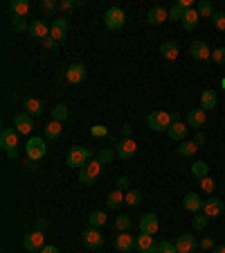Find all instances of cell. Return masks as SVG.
I'll list each match as a JSON object with an SVG mask.
<instances>
[{
	"mask_svg": "<svg viewBox=\"0 0 225 253\" xmlns=\"http://www.w3.org/2000/svg\"><path fill=\"white\" fill-rule=\"evenodd\" d=\"M0 145H2V149L9 158H18V131L16 129H2Z\"/></svg>",
	"mask_w": 225,
	"mask_h": 253,
	"instance_id": "cell-1",
	"label": "cell"
},
{
	"mask_svg": "<svg viewBox=\"0 0 225 253\" xmlns=\"http://www.w3.org/2000/svg\"><path fill=\"white\" fill-rule=\"evenodd\" d=\"M147 125L153 131H169V126L173 125L171 113H167V111H153L151 116L147 118Z\"/></svg>",
	"mask_w": 225,
	"mask_h": 253,
	"instance_id": "cell-2",
	"label": "cell"
},
{
	"mask_svg": "<svg viewBox=\"0 0 225 253\" xmlns=\"http://www.w3.org/2000/svg\"><path fill=\"white\" fill-rule=\"evenodd\" d=\"M99 172H101V163L95 158V161H88L86 163V168L79 169V181L84 185H93L95 181L99 179Z\"/></svg>",
	"mask_w": 225,
	"mask_h": 253,
	"instance_id": "cell-3",
	"label": "cell"
},
{
	"mask_svg": "<svg viewBox=\"0 0 225 253\" xmlns=\"http://www.w3.org/2000/svg\"><path fill=\"white\" fill-rule=\"evenodd\" d=\"M90 161V149L81 147V145H74L68 152V168H86V163Z\"/></svg>",
	"mask_w": 225,
	"mask_h": 253,
	"instance_id": "cell-4",
	"label": "cell"
},
{
	"mask_svg": "<svg viewBox=\"0 0 225 253\" xmlns=\"http://www.w3.org/2000/svg\"><path fill=\"white\" fill-rule=\"evenodd\" d=\"M25 152H27V156H30V161H41L47 154L45 138H30L25 145Z\"/></svg>",
	"mask_w": 225,
	"mask_h": 253,
	"instance_id": "cell-5",
	"label": "cell"
},
{
	"mask_svg": "<svg viewBox=\"0 0 225 253\" xmlns=\"http://www.w3.org/2000/svg\"><path fill=\"white\" fill-rule=\"evenodd\" d=\"M104 23L108 30H122L126 25V14L120 9V7H110L104 14Z\"/></svg>",
	"mask_w": 225,
	"mask_h": 253,
	"instance_id": "cell-6",
	"label": "cell"
},
{
	"mask_svg": "<svg viewBox=\"0 0 225 253\" xmlns=\"http://www.w3.org/2000/svg\"><path fill=\"white\" fill-rule=\"evenodd\" d=\"M23 247L27 249V251H43V247H45V235H43V231H32L25 235V240H23Z\"/></svg>",
	"mask_w": 225,
	"mask_h": 253,
	"instance_id": "cell-7",
	"label": "cell"
},
{
	"mask_svg": "<svg viewBox=\"0 0 225 253\" xmlns=\"http://www.w3.org/2000/svg\"><path fill=\"white\" fill-rule=\"evenodd\" d=\"M84 244L88 249H95V251L104 247V235L99 233V228H95V226L86 228V231H84Z\"/></svg>",
	"mask_w": 225,
	"mask_h": 253,
	"instance_id": "cell-8",
	"label": "cell"
},
{
	"mask_svg": "<svg viewBox=\"0 0 225 253\" xmlns=\"http://www.w3.org/2000/svg\"><path fill=\"white\" fill-rule=\"evenodd\" d=\"M189 54H192V59H196V61H210L212 59V50L205 41L192 43V45H189Z\"/></svg>",
	"mask_w": 225,
	"mask_h": 253,
	"instance_id": "cell-9",
	"label": "cell"
},
{
	"mask_svg": "<svg viewBox=\"0 0 225 253\" xmlns=\"http://www.w3.org/2000/svg\"><path fill=\"white\" fill-rule=\"evenodd\" d=\"M50 30H52V32H50V37H52L54 41L61 43L63 39L68 37V32H70V23L65 21V18H54L52 25H50Z\"/></svg>",
	"mask_w": 225,
	"mask_h": 253,
	"instance_id": "cell-10",
	"label": "cell"
},
{
	"mask_svg": "<svg viewBox=\"0 0 225 253\" xmlns=\"http://www.w3.org/2000/svg\"><path fill=\"white\" fill-rule=\"evenodd\" d=\"M135 152H137V142L133 140V138H122L120 142H117V149H115V154L120 158H133L135 156Z\"/></svg>",
	"mask_w": 225,
	"mask_h": 253,
	"instance_id": "cell-11",
	"label": "cell"
},
{
	"mask_svg": "<svg viewBox=\"0 0 225 253\" xmlns=\"http://www.w3.org/2000/svg\"><path fill=\"white\" fill-rule=\"evenodd\" d=\"M176 251L178 253H194L196 247H198V242H196V237L194 235H189V233H185V235H180L178 240H176Z\"/></svg>",
	"mask_w": 225,
	"mask_h": 253,
	"instance_id": "cell-12",
	"label": "cell"
},
{
	"mask_svg": "<svg viewBox=\"0 0 225 253\" xmlns=\"http://www.w3.org/2000/svg\"><path fill=\"white\" fill-rule=\"evenodd\" d=\"M50 27H47V23L45 21H41V18H36V21H32L30 23V34L34 39H36V41H45L47 37H50Z\"/></svg>",
	"mask_w": 225,
	"mask_h": 253,
	"instance_id": "cell-13",
	"label": "cell"
},
{
	"mask_svg": "<svg viewBox=\"0 0 225 253\" xmlns=\"http://www.w3.org/2000/svg\"><path fill=\"white\" fill-rule=\"evenodd\" d=\"M65 79H68V84H81L86 79V66H81V63H72V66H68V70H65Z\"/></svg>",
	"mask_w": 225,
	"mask_h": 253,
	"instance_id": "cell-14",
	"label": "cell"
},
{
	"mask_svg": "<svg viewBox=\"0 0 225 253\" xmlns=\"http://www.w3.org/2000/svg\"><path fill=\"white\" fill-rule=\"evenodd\" d=\"M14 129L18 133H32V129H34V125H32V116L30 113H25V111H23V113H18V116L14 118Z\"/></svg>",
	"mask_w": 225,
	"mask_h": 253,
	"instance_id": "cell-15",
	"label": "cell"
},
{
	"mask_svg": "<svg viewBox=\"0 0 225 253\" xmlns=\"http://www.w3.org/2000/svg\"><path fill=\"white\" fill-rule=\"evenodd\" d=\"M158 228H160V221H158V215H153V212H147V215L140 219V231L142 233L153 235V233H158Z\"/></svg>",
	"mask_w": 225,
	"mask_h": 253,
	"instance_id": "cell-16",
	"label": "cell"
},
{
	"mask_svg": "<svg viewBox=\"0 0 225 253\" xmlns=\"http://www.w3.org/2000/svg\"><path fill=\"white\" fill-rule=\"evenodd\" d=\"M135 249L140 253H158V244L153 242V235H147V233H142L135 240Z\"/></svg>",
	"mask_w": 225,
	"mask_h": 253,
	"instance_id": "cell-17",
	"label": "cell"
},
{
	"mask_svg": "<svg viewBox=\"0 0 225 253\" xmlns=\"http://www.w3.org/2000/svg\"><path fill=\"white\" fill-rule=\"evenodd\" d=\"M203 204H205V199H200L196 192H187V195H185V199H183V206L187 208L189 212H194V215L203 211Z\"/></svg>",
	"mask_w": 225,
	"mask_h": 253,
	"instance_id": "cell-18",
	"label": "cell"
},
{
	"mask_svg": "<svg viewBox=\"0 0 225 253\" xmlns=\"http://www.w3.org/2000/svg\"><path fill=\"white\" fill-rule=\"evenodd\" d=\"M223 211H225V204L221 199H205L203 212L207 217H219V215H223Z\"/></svg>",
	"mask_w": 225,
	"mask_h": 253,
	"instance_id": "cell-19",
	"label": "cell"
},
{
	"mask_svg": "<svg viewBox=\"0 0 225 253\" xmlns=\"http://www.w3.org/2000/svg\"><path fill=\"white\" fill-rule=\"evenodd\" d=\"M115 247H117V251H122V253L133 251V249H135V237L129 235V231L120 233V235L115 237Z\"/></svg>",
	"mask_w": 225,
	"mask_h": 253,
	"instance_id": "cell-20",
	"label": "cell"
},
{
	"mask_svg": "<svg viewBox=\"0 0 225 253\" xmlns=\"http://www.w3.org/2000/svg\"><path fill=\"white\" fill-rule=\"evenodd\" d=\"M198 23H200V16H198V11H196V7H192V9L185 11L183 21H180V25H183V30L192 32L194 27H198Z\"/></svg>",
	"mask_w": 225,
	"mask_h": 253,
	"instance_id": "cell-21",
	"label": "cell"
},
{
	"mask_svg": "<svg viewBox=\"0 0 225 253\" xmlns=\"http://www.w3.org/2000/svg\"><path fill=\"white\" fill-rule=\"evenodd\" d=\"M205 120H207V111H203V109H192L187 113V126L198 129V126L205 125Z\"/></svg>",
	"mask_w": 225,
	"mask_h": 253,
	"instance_id": "cell-22",
	"label": "cell"
},
{
	"mask_svg": "<svg viewBox=\"0 0 225 253\" xmlns=\"http://www.w3.org/2000/svg\"><path fill=\"white\" fill-rule=\"evenodd\" d=\"M147 21H149V25H160V23L169 21V11L164 7H153V9H149Z\"/></svg>",
	"mask_w": 225,
	"mask_h": 253,
	"instance_id": "cell-23",
	"label": "cell"
},
{
	"mask_svg": "<svg viewBox=\"0 0 225 253\" xmlns=\"http://www.w3.org/2000/svg\"><path fill=\"white\" fill-rule=\"evenodd\" d=\"M160 54H162V59H167V61H176L178 54H180V47L173 41H167V43L160 45Z\"/></svg>",
	"mask_w": 225,
	"mask_h": 253,
	"instance_id": "cell-24",
	"label": "cell"
},
{
	"mask_svg": "<svg viewBox=\"0 0 225 253\" xmlns=\"http://www.w3.org/2000/svg\"><path fill=\"white\" fill-rule=\"evenodd\" d=\"M30 0H11L9 2V9H11V14L16 16V18H25L27 16V11H30Z\"/></svg>",
	"mask_w": 225,
	"mask_h": 253,
	"instance_id": "cell-25",
	"label": "cell"
},
{
	"mask_svg": "<svg viewBox=\"0 0 225 253\" xmlns=\"http://www.w3.org/2000/svg\"><path fill=\"white\" fill-rule=\"evenodd\" d=\"M169 138L171 140H185L187 138V133H189V126L187 125H183V122H173L171 126H169Z\"/></svg>",
	"mask_w": 225,
	"mask_h": 253,
	"instance_id": "cell-26",
	"label": "cell"
},
{
	"mask_svg": "<svg viewBox=\"0 0 225 253\" xmlns=\"http://www.w3.org/2000/svg\"><path fill=\"white\" fill-rule=\"evenodd\" d=\"M61 131H63V126H61V122H57V120L47 122V125L43 126V136H45V140H57V138L61 136Z\"/></svg>",
	"mask_w": 225,
	"mask_h": 253,
	"instance_id": "cell-27",
	"label": "cell"
},
{
	"mask_svg": "<svg viewBox=\"0 0 225 253\" xmlns=\"http://www.w3.org/2000/svg\"><path fill=\"white\" fill-rule=\"evenodd\" d=\"M216 104H219V97H216L214 90H203V95H200V109L203 111H210V109H216Z\"/></svg>",
	"mask_w": 225,
	"mask_h": 253,
	"instance_id": "cell-28",
	"label": "cell"
},
{
	"mask_svg": "<svg viewBox=\"0 0 225 253\" xmlns=\"http://www.w3.org/2000/svg\"><path fill=\"white\" fill-rule=\"evenodd\" d=\"M124 195H126V192H122V190H113V192L106 197V206H108L110 211H117L122 204H126Z\"/></svg>",
	"mask_w": 225,
	"mask_h": 253,
	"instance_id": "cell-29",
	"label": "cell"
},
{
	"mask_svg": "<svg viewBox=\"0 0 225 253\" xmlns=\"http://www.w3.org/2000/svg\"><path fill=\"white\" fill-rule=\"evenodd\" d=\"M43 111H45V104H43L41 100H36V97L25 100V113H30V116H41Z\"/></svg>",
	"mask_w": 225,
	"mask_h": 253,
	"instance_id": "cell-30",
	"label": "cell"
},
{
	"mask_svg": "<svg viewBox=\"0 0 225 253\" xmlns=\"http://www.w3.org/2000/svg\"><path fill=\"white\" fill-rule=\"evenodd\" d=\"M68 118H70V109L65 104H57L52 109V120H57V122H61V125H63Z\"/></svg>",
	"mask_w": 225,
	"mask_h": 253,
	"instance_id": "cell-31",
	"label": "cell"
},
{
	"mask_svg": "<svg viewBox=\"0 0 225 253\" xmlns=\"http://www.w3.org/2000/svg\"><path fill=\"white\" fill-rule=\"evenodd\" d=\"M196 11H198L200 18H212V16H214V9H212L210 0H200L198 5H196Z\"/></svg>",
	"mask_w": 225,
	"mask_h": 253,
	"instance_id": "cell-32",
	"label": "cell"
},
{
	"mask_svg": "<svg viewBox=\"0 0 225 253\" xmlns=\"http://www.w3.org/2000/svg\"><path fill=\"white\" fill-rule=\"evenodd\" d=\"M192 224H194L196 231H205V228H207V224H210V217L200 211V212H196V215L192 217Z\"/></svg>",
	"mask_w": 225,
	"mask_h": 253,
	"instance_id": "cell-33",
	"label": "cell"
},
{
	"mask_svg": "<svg viewBox=\"0 0 225 253\" xmlns=\"http://www.w3.org/2000/svg\"><path fill=\"white\" fill-rule=\"evenodd\" d=\"M198 152V145H196L194 140H189V142H183V145H178V154L180 156H194V154Z\"/></svg>",
	"mask_w": 225,
	"mask_h": 253,
	"instance_id": "cell-34",
	"label": "cell"
},
{
	"mask_svg": "<svg viewBox=\"0 0 225 253\" xmlns=\"http://www.w3.org/2000/svg\"><path fill=\"white\" fill-rule=\"evenodd\" d=\"M207 172H210V165L205 163V161H196V163H192V174H194V176L203 179V176H207Z\"/></svg>",
	"mask_w": 225,
	"mask_h": 253,
	"instance_id": "cell-35",
	"label": "cell"
},
{
	"mask_svg": "<svg viewBox=\"0 0 225 253\" xmlns=\"http://www.w3.org/2000/svg\"><path fill=\"white\" fill-rule=\"evenodd\" d=\"M88 221H90V226L99 228V226H104V224H106V215L101 211H93L88 215Z\"/></svg>",
	"mask_w": 225,
	"mask_h": 253,
	"instance_id": "cell-36",
	"label": "cell"
},
{
	"mask_svg": "<svg viewBox=\"0 0 225 253\" xmlns=\"http://www.w3.org/2000/svg\"><path fill=\"white\" fill-rule=\"evenodd\" d=\"M198 185H200V190H203L205 195H210V197H212V192L216 190V183H214V179H212V176H203V179L198 181Z\"/></svg>",
	"mask_w": 225,
	"mask_h": 253,
	"instance_id": "cell-37",
	"label": "cell"
},
{
	"mask_svg": "<svg viewBox=\"0 0 225 253\" xmlns=\"http://www.w3.org/2000/svg\"><path fill=\"white\" fill-rule=\"evenodd\" d=\"M113 158H115V152H113V149H106V147L97 154V161H99L101 165H110L113 163Z\"/></svg>",
	"mask_w": 225,
	"mask_h": 253,
	"instance_id": "cell-38",
	"label": "cell"
},
{
	"mask_svg": "<svg viewBox=\"0 0 225 253\" xmlns=\"http://www.w3.org/2000/svg\"><path fill=\"white\" fill-rule=\"evenodd\" d=\"M124 199H126V204L129 206H140V201H142V195H140V190H129L124 195Z\"/></svg>",
	"mask_w": 225,
	"mask_h": 253,
	"instance_id": "cell-39",
	"label": "cell"
},
{
	"mask_svg": "<svg viewBox=\"0 0 225 253\" xmlns=\"http://www.w3.org/2000/svg\"><path fill=\"white\" fill-rule=\"evenodd\" d=\"M185 11H187V9H185V7H180L178 2H176V5L169 9V21H173V23H176V21H183Z\"/></svg>",
	"mask_w": 225,
	"mask_h": 253,
	"instance_id": "cell-40",
	"label": "cell"
},
{
	"mask_svg": "<svg viewBox=\"0 0 225 253\" xmlns=\"http://www.w3.org/2000/svg\"><path fill=\"white\" fill-rule=\"evenodd\" d=\"M212 25H214L219 32H225V11H214V16H212Z\"/></svg>",
	"mask_w": 225,
	"mask_h": 253,
	"instance_id": "cell-41",
	"label": "cell"
},
{
	"mask_svg": "<svg viewBox=\"0 0 225 253\" xmlns=\"http://www.w3.org/2000/svg\"><path fill=\"white\" fill-rule=\"evenodd\" d=\"M115 228H117V231H120V233H126V231H129V228H131V217L120 215V217H117V219H115Z\"/></svg>",
	"mask_w": 225,
	"mask_h": 253,
	"instance_id": "cell-42",
	"label": "cell"
},
{
	"mask_svg": "<svg viewBox=\"0 0 225 253\" xmlns=\"http://www.w3.org/2000/svg\"><path fill=\"white\" fill-rule=\"evenodd\" d=\"M11 25H14L16 32H30V23H27L25 18H14V21H11Z\"/></svg>",
	"mask_w": 225,
	"mask_h": 253,
	"instance_id": "cell-43",
	"label": "cell"
},
{
	"mask_svg": "<svg viewBox=\"0 0 225 253\" xmlns=\"http://www.w3.org/2000/svg\"><path fill=\"white\" fill-rule=\"evenodd\" d=\"M115 185H117L115 190H122V192H129V190H131V179H129V176H120V179L115 181Z\"/></svg>",
	"mask_w": 225,
	"mask_h": 253,
	"instance_id": "cell-44",
	"label": "cell"
},
{
	"mask_svg": "<svg viewBox=\"0 0 225 253\" xmlns=\"http://www.w3.org/2000/svg\"><path fill=\"white\" fill-rule=\"evenodd\" d=\"M90 133L95 138H104V136H108V129L104 125H95V126H90Z\"/></svg>",
	"mask_w": 225,
	"mask_h": 253,
	"instance_id": "cell-45",
	"label": "cell"
},
{
	"mask_svg": "<svg viewBox=\"0 0 225 253\" xmlns=\"http://www.w3.org/2000/svg\"><path fill=\"white\" fill-rule=\"evenodd\" d=\"M57 7H59V2H54V0H43V2H41V11H43V14H52Z\"/></svg>",
	"mask_w": 225,
	"mask_h": 253,
	"instance_id": "cell-46",
	"label": "cell"
},
{
	"mask_svg": "<svg viewBox=\"0 0 225 253\" xmlns=\"http://www.w3.org/2000/svg\"><path fill=\"white\" fill-rule=\"evenodd\" d=\"M212 61L225 63V47H216V50H212Z\"/></svg>",
	"mask_w": 225,
	"mask_h": 253,
	"instance_id": "cell-47",
	"label": "cell"
},
{
	"mask_svg": "<svg viewBox=\"0 0 225 253\" xmlns=\"http://www.w3.org/2000/svg\"><path fill=\"white\" fill-rule=\"evenodd\" d=\"M158 253H178L171 242H160L158 244Z\"/></svg>",
	"mask_w": 225,
	"mask_h": 253,
	"instance_id": "cell-48",
	"label": "cell"
},
{
	"mask_svg": "<svg viewBox=\"0 0 225 253\" xmlns=\"http://www.w3.org/2000/svg\"><path fill=\"white\" fill-rule=\"evenodd\" d=\"M59 7H61L63 11H70V9H74V7H79V0H63V2H59Z\"/></svg>",
	"mask_w": 225,
	"mask_h": 253,
	"instance_id": "cell-49",
	"label": "cell"
},
{
	"mask_svg": "<svg viewBox=\"0 0 225 253\" xmlns=\"http://www.w3.org/2000/svg\"><path fill=\"white\" fill-rule=\"evenodd\" d=\"M41 43H43V45L47 47V50H57V47H59V41H54L52 37H47L45 41H41Z\"/></svg>",
	"mask_w": 225,
	"mask_h": 253,
	"instance_id": "cell-50",
	"label": "cell"
},
{
	"mask_svg": "<svg viewBox=\"0 0 225 253\" xmlns=\"http://www.w3.org/2000/svg\"><path fill=\"white\" fill-rule=\"evenodd\" d=\"M200 247H203L205 251H214V242H212L210 237H203V240H200Z\"/></svg>",
	"mask_w": 225,
	"mask_h": 253,
	"instance_id": "cell-51",
	"label": "cell"
},
{
	"mask_svg": "<svg viewBox=\"0 0 225 253\" xmlns=\"http://www.w3.org/2000/svg\"><path fill=\"white\" fill-rule=\"evenodd\" d=\"M131 133H133V126L131 125H124V126H122V136H124V138H131Z\"/></svg>",
	"mask_w": 225,
	"mask_h": 253,
	"instance_id": "cell-52",
	"label": "cell"
},
{
	"mask_svg": "<svg viewBox=\"0 0 225 253\" xmlns=\"http://www.w3.org/2000/svg\"><path fill=\"white\" fill-rule=\"evenodd\" d=\"M205 140H207V136H205V133H196L194 142H196V145H198V147H200V145H203V142H205Z\"/></svg>",
	"mask_w": 225,
	"mask_h": 253,
	"instance_id": "cell-53",
	"label": "cell"
},
{
	"mask_svg": "<svg viewBox=\"0 0 225 253\" xmlns=\"http://www.w3.org/2000/svg\"><path fill=\"white\" fill-rule=\"evenodd\" d=\"M47 228V219H38L36 221V231H45Z\"/></svg>",
	"mask_w": 225,
	"mask_h": 253,
	"instance_id": "cell-54",
	"label": "cell"
},
{
	"mask_svg": "<svg viewBox=\"0 0 225 253\" xmlns=\"http://www.w3.org/2000/svg\"><path fill=\"white\" fill-rule=\"evenodd\" d=\"M41 253H59V249L57 247H43Z\"/></svg>",
	"mask_w": 225,
	"mask_h": 253,
	"instance_id": "cell-55",
	"label": "cell"
},
{
	"mask_svg": "<svg viewBox=\"0 0 225 253\" xmlns=\"http://www.w3.org/2000/svg\"><path fill=\"white\" fill-rule=\"evenodd\" d=\"M178 5H180V7H185V9H192V0H180Z\"/></svg>",
	"mask_w": 225,
	"mask_h": 253,
	"instance_id": "cell-56",
	"label": "cell"
},
{
	"mask_svg": "<svg viewBox=\"0 0 225 253\" xmlns=\"http://www.w3.org/2000/svg\"><path fill=\"white\" fill-rule=\"evenodd\" d=\"M25 169H27V172H30V169H32V172H34V169H36V163H34V161H30V163H25Z\"/></svg>",
	"mask_w": 225,
	"mask_h": 253,
	"instance_id": "cell-57",
	"label": "cell"
},
{
	"mask_svg": "<svg viewBox=\"0 0 225 253\" xmlns=\"http://www.w3.org/2000/svg\"><path fill=\"white\" fill-rule=\"evenodd\" d=\"M212 253H225V247H214V251Z\"/></svg>",
	"mask_w": 225,
	"mask_h": 253,
	"instance_id": "cell-58",
	"label": "cell"
},
{
	"mask_svg": "<svg viewBox=\"0 0 225 253\" xmlns=\"http://www.w3.org/2000/svg\"><path fill=\"white\" fill-rule=\"evenodd\" d=\"M221 84H223V88H225V77H223V82H221Z\"/></svg>",
	"mask_w": 225,
	"mask_h": 253,
	"instance_id": "cell-59",
	"label": "cell"
}]
</instances>
